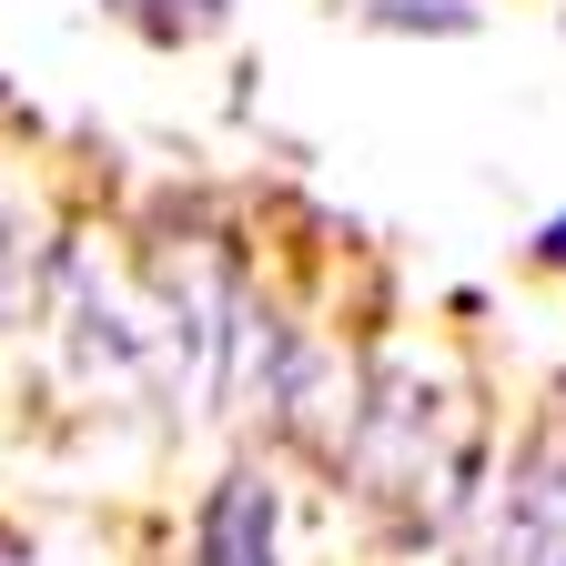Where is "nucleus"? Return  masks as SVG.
<instances>
[{"mask_svg": "<svg viewBox=\"0 0 566 566\" xmlns=\"http://www.w3.org/2000/svg\"><path fill=\"white\" fill-rule=\"evenodd\" d=\"M202 566H273V485L253 465H233L223 485L202 495V526H192Z\"/></svg>", "mask_w": 566, "mask_h": 566, "instance_id": "nucleus-1", "label": "nucleus"}, {"mask_svg": "<svg viewBox=\"0 0 566 566\" xmlns=\"http://www.w3.org/2000/svg\"><path fill=\"white\" fill-rule=\"evenodd\" d=\"M365 21L375 31H475V0H365Z\"/></svg>", "mask_w": 566, "mask_h": 566, "instance_id": "nucleus-2", "label": "nucleus"}, {"mask_svg": "<svg viewBox=\"0 0 566 566\" xmlns=\"http://www.w3.org/2000/svg\"><path fill=\"white\" fill-rule=\"evenodd\" d=\"M112 11H132L153 41H192V31H212V21H223L233 0H112Z\"/></svg>", "mask_w": 566, "mask_h": 566, "instance_id": "nucleus-3", "label": "nucleus"}, {"mask_svg": "<svg viewBox=\"0 0 566 566\" xmlns=\"http://www.w3.org/2000/svg\"><path fill=\"white\" fill-rule=\"evenodd\" d=\"M536 263L566 273V212H546V223H536Z\"/></svg>", "mask_w": 566, "mask_h": 566, "instance_id": "nucleus-4", "label": "nucleus"}, {"mask_svg": "<svg viewBox=\"0 0 566 566\" xmlns=\"http://www.w3.org/2000/svg\"><path fill=\"white\" fill-rule=\"evenodd\" d=\"M556 566H566V556H556Z\"/></svg>", "mask_w": 566, "mask_h": 566, "instance_id": "nucleus-5", "label": "nucleus"}]
</instances>
